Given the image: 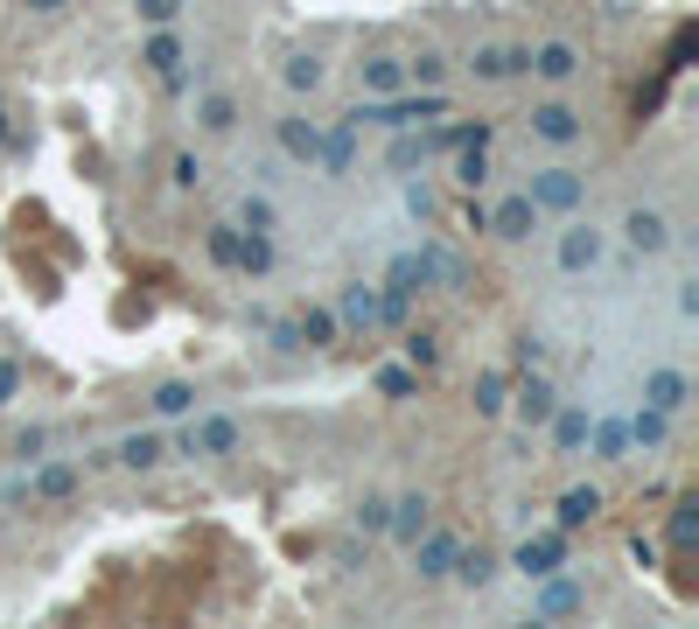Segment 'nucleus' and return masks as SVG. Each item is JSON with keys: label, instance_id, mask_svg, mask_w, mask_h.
Here are the masks:
<instances>
[{"label": "nucleus", "instance_id": "1", "mask_svg": "<svg viewBox=\"0 0 699 629\" xmlns=\"http://www.w3.org/2000/svg\"><path fill=\"white\" fill-rule=\"evenodd\" d=\"M609 245H616V232H601L595 217H560V238H553V266L566 280H580V273H601L609 266Z\"/></svg>", "mask_w": 699, "mask_h": 629}, {"label": "nucleus", "instance_id": "2", "mask_svg": "<svg viewBox=\"0 0 699 629\" xmlns=\"http://www.w3.org/2000/svg\"><path fill=\"white\" fill-rule=\"evenodd\" d=\"M504 566L525 581H545V574H560V566H574V531H560V525H539V531H525V539L504 552Z\"/></svg>", "mask_w": 699, "mask_h": 629}, {"label": "nucleus", "instance_id": "3", "mask_svg": "<svg viewBox=\"0 0 699 629\" xmlns=\"http://www.w3.org/2000/svg\"><path fill=\"white\" fill-rule=\"evenodd\" d=\"M525 196L539 203V217H574V210L588 203V176H580L574 161H545V168H532Z\"/></svg>", "mask_w": 699, "mask_h": 629}, {"label": "nucleus", "instance_id": "4", "mask_svg": "<svg viewBox=\"0 0 699 629\" xmlns=\"http://www.w3.org/2000/svg\"><path fill=\"white\" fill-rule=\"evenodd\" d=\"M553 406H560V385L539 364L532 371H511V406H504V419H518L525 434H539L545 419H553Z\"/></svg>", "mask_w": 699, "mask_h": 629}, {"label": "nucleus", "instance_id": "5", "mask_svg": "<svg viewBox=\"0 0 699 629\" xmlns=\"http://www.w3.org/2000/svg\"><path fill=\"white\" fill-rule=\"evenodd\" d=\"M525 133L545 147H580L588 141V112H580L574 99H539L532 112H525Z\"/></svg>", "mask_w": 699, "mask_h": 629}, {"label": "nucleus", "instance_id": "6", "mask_svg": "<svg viewBox=\"0 0 699 629\" xmlns=\"http://www.w3.org/2000/svg\"><path fill=\"white\" fill-rule=\"evenodd\" d=\"M580 608H588V581H580L574 566L532 581V622H566V616H580Z\"/></svg>", "mask_w": 699, "mask_h": 629}, {"label": "nucleus", "instance_id": "7", "mask_svg": "<svg viewBox=\"0 0 699 629\" xmlns=\"http://www.w3.org/2000/svg\"><path fill=\"white\" fill-rule=\"evenodd\" d=\"M616 238L630 245L636 259H665L678 232H672V217H665V210H651V203H630V210H622V224H616Z\"/></svg>", "mask_w": 699, "mask_h": 629}, {"label": "nucleus", "instance_id": "8", "mask_svg": "<svg viewBox=\"0 0 699 629\" xmlns=\"http://www.w3.org/2000/svg\"><path fill=\"white\" fill-rule=\"evenodd\" d=\"M406 552H413V581H420V587H441L448 574H455L462 531H448V525H427V531H420V539H413Z\"/></svg>", "mask_w": 699, "mask_h": 629}, {"label": "nucleus", "instance_id": "9", "mask_svg": "<svg viewBox=\"0 0 699 629\" xmlns=\"http://www.w3.org/2000/svg\"><path fill=\"white\" fill-rule=\"evenodd\" d=\"M22 483H29V497H35V504H64V497H78L84 462H78V454H43V462H29V469H22Z\"/></svg>", "mask_w": 699, "mask_h": 629}, {"label": "nucleus", "instance_id": "10", "mask_svg": "<svg viewBox=\"0 0 699 629\" xmlns=\"http://www.w3.org/2000/svg\"><path fill=\"white\" fill-rule=\"evenodd\" d=\"M357 147H364V126H357L350 112L329 120L323 126V155H315V176H323V182H350L357 176Z\"/></svg>", "mask_w": 699, "mask_h": 629}, {"label": "nucleus", "instance_id": "11", "mask_svg": "<svg viewBox=\"0 0 699 629\" xmlns=\"http://www.w3.org/2000/svg\"><path fill=\"white\" fill-rule=\"evenodd\" d=\"M588 70V56H580L566 35H545V43H532V56H525V78H539V85H553V91H566Z\"/></svg>", "mask_w": 699, "mask_h": 629}, {"label": "nucleus", "instance_id": "12", "mask_svg": "<svg viewBox=\"0 0 699 629\" xmlns=\"http://www.w3.org/2000/svg\"><path fill=\"white\" fill-rule=\"evenodd\" d=\"M539 203L532 196H525V189H511V196H497V203H489V224H483V238H497V245H525V238H532L539 232Z\"/></svg>", "mask_w": 699, "mask_h": 629}, {"label": "nucleus", "instance_id": "13", "mask_svg": "<svg viewBox=\"0 0 699 629\" xmlns=\"http://www.w3.org/2000/svg\"><path fill=\"white\" fill-rule=\"evenodd\" d=\"M525 56H532V43H476L462 70L476 85H518L525 78Z\"/></svg>", "mask_w": 699, "mask_h": 629}, {"label": "nucleus", "instance_id": "14", "mask_svg": "<svg viewBox=\"0 0 699 629\" xmlns=\"http://www.w3.org/2000/svg\"><path fill=\"white\" fill-rule=\"evenodd\" d=\"M273 147H280V161H294V168H315V155H323V120H308V112H280L273 120Z\"/></svg>", "mask_w": 699, "mask_h": 629}, {"label": "nucleus", "instance_id": "15", "mask_svg": "<svg viewBox=\"0 0 699 629\" xmlns=\"http://www.w3.org/2000/svg\"><path fill=\"white\" fill-rule=\"evenodd\" d=\"M112 462H120L126 475H155L168 462V427L155 419V427H134V434H120L112 441Z\"/></svg>", "mask_w": 699, "mask_h": 629}, {"label": "nucleus", "instance_id": "16", "mask_svg": "<svg viewBox=\"0 0 699 629\" xmlns=\"http://www.w3.org/2000/svg\"><path fill=\"white\" fill-rule=\"evenodd\" d=\"M588 419H595V406H588V398H560V406H553V419H545V441H553V454H560V462H574V454L580 448H588Z\"/></svg>", "mask_w": 699, "mask_h": 629}, {"label": "nucleus", "instance_id": "17", "mask_svg": "<svg viewBox=\"0 0 699 629\" xmlns=\"http://www.w3.org/2000/svg\"><path fill=\"white\" fill-rule=\"evenodd\" d=\"M196 406H203L196 378H155V385H147V419H161V427H176V419H189Z\"/></svg>", "mask_w": 699, "mask_h": 629}, {"label": "nucleus", "instance_id": "18", "mask_svg": "<svg viewBox=\"0 0 699 629\" xmlns=\"http://www.w3.org/2000/svg\"><path fill=\"white\" fill-rule=\"evenodd\" d=\"M601 504H609V497H601V483H566L560 497H553V525L580 539V531H588V525L601 518Z\"/></svg>", "mask_w": 699, "mask_h": 629}, {"label": "nucleus", "instance_id": "19", "mask_svg": "<svg viewBox=\"0 0 699 629\" xmlns=\"http://www.w3.org/2000/svg\"><path fill=\"white\" fill-rule=\"evenodd\" d=\"M238 280H273L280 273V232H238V266H232Z\"/></svg>", "mask_w": 699, "mask_h": 629}, {"label": "nucleus", "instance_id": "20", "mask_svg": "<svg viewBox=\"0 0 699 629\" xmlns=\"http://www.w3.org/2000/svg\"><path fill=\"white\" fill-rule=\"evenodd\" d=\"M644 406H657V413H686L692 406V378L686 371H678V364H651L644 371Z\"/></svg>", "mask_w": 699, "mask_h": 629}, {"label": "nucleus", "instance_id": "21", "mask_svg": "<svg viewBox=\"0 0 699 629\" xmlns=\"http://www.w3.org/2000/svg\"><path fill=\"white\" fill-rule=\"evenodd\" d=\"M497 574H504V552H489L483 539H476V546L462 539V552H455V574H448V581H462L469 595H489V587H497Z\"/></svg>", "mask_w": 699, "mask_h": 629}, {"label": "nucleus", "instance_id": "22", "mask_svg": "<svg viewBox=\"0 0 699 629\" xmlns=\"http://www.w3.org/2000/svg\"><path fill=\"white\" fill-rule=\"evenodd\" d=\"M357 85H364V99H392V91H406V56H392V49L357 56Z\"/></svg>", "mask_w": 699, "mask_h": 629}, {"label": "nucleus", "instance_id": "23", "mask_svg": "<svg viewBox=\"0 0 699 629\" xmlns=\"http://www.w3.org/2000/svg\"><path fill=\"white\" fill-rule=\"evenodd\" d=\"M329 308H336V322H343V336H371L377 329V288H371V280H350Z\"/></svg>", "mask_w": 699, "mask_h": 629}, {"label": "nucleus", "instance_id": "24", "mask_svg": "<svg viewBox=\"0 0 699 629\" xmlns=\"http://www.w3.org/2000/svg\"><path fill=\"white\" fill-rule=\"evenodd\" d=\"M580 454H595V462H630V419L622 413H595L588 419V448Z\"/></svg>", "mask_w": 699, "mask_h": 629}, {"label": "nucleus", "instance_id": "25", "mask_svg": "<svg viewBox=\"0 0 699 629\" xmlns=\"http://www.w3.org/2000/svg\"><path fill=\"white\" fill-rule=\"evenodd\" d=\"M196 133L203 141H224V133H238V91H196Z\"/></svg>", "mask_w": 699, "mask_h": 629}, {"label": "nucleus", "instance_id": "26", "mask_svg": "<svg viewBox=\"0 0 699 629\" xmlns=\"http://www.w3.org/2000/svg\"><path fill=\"white\" fill-rule=\"evenodd\" d=\"M176 64H189V43H182V29L168 22V29H147L140 35V70H155V78H168Z\"/></svg>", "mask_w": 699, "mask_h": 629}, {"label": "nucleus", "instance_id": "27", "mask_svg": "<svg viewBox=\"0 0 699 629\" xmlns=\"http://www.w3.org/2000/svg\"><path fill=\"white\" fill-rule=\"evenodd\" d=\"M427 525H433V497H427V490H406V497H392V525H385V539L413 546Z\"/></svg>", "mask_w": 699, "mask_h": 629}, {"label": "nucleus", "instance_id": "28", "mask_svg": "<svg viewBox=\"0 0 699 629\" xmlns=\"http://www.w3.org/2000/svg\"><path fill=\"white\" fill-rule=\"evenodd\" d=\"M294 329H301L308 350H336V342H343V322H336L329 301H301V308H294Z\"/></svg>", "mask_w": 699, "mask_h": 629}, {"label": "nucleus", "instance_id": "29", "mask_svg": "<svg viewBox=\"0 0 699 629\" xmlns=\"http://www.w3.org/2000/svg\"><path fill=\"white\" fill-rule=\"evenodd\" d=\"M469 406H476V419H504V406H511V371L483 364L476 385H469Z\"/></svg>", "mask_w": 699, "mask_h": 629}, {"label": "nucleus", "instance_id": "30", "mask_svg": "<svg viewBox=\"0 0 699 629\" xmlns=\"http://www.w3.org/2000/svg\"><path fill=\"white\" fill-rule=\"evenodd\" d=\"M622 419H630V454H665L672 448V413L636 406V413H622Z\"/></svg>", "mask_w": 699, "mask_h": 629}, {"label": "nucleus", "instance_id": "31", "mask_svg": "<svg viewBox=\"0 0 699 629\" xmlns=\"http://www.w3.org/2000/svg\"><path fill=\"white\" fill-rule=\"evenodd\" d=\"M433 161V147H427V126H399V133H392V147H385V168H392V176H413V168H427Z\"/></svg>", "mask_w": 699, "mask_h": 629}, {"label": "nucleus", "instance_id": "32", "mask_svg": "<svg viewBox=\"0 0 699 629\" xmlns=\"http://www.w3.org/2000/svg\"><path fill=\"white\" fill-rule=\"evenodd\" d=\"M280 85L294 91V99H315V91L329 85V64L315 49H301V56H288V64H280Z\"/></svg>", "mask_w": 699, "mask_h": 629}, {"label": "nucleus", "instance_id": "33", "mask_svg": "<svg viewBox=\"0 0 699 629\" xmlns=\"http://www.w3.org/2000/svg\"><path fill=\"white\" fill-rule=\"evenodd\" d=\"M448 182H455L462 196H476V189L489 182V147H476V141L455 147V155H448Z\"/></svg>", "mask_w": 699, "mask_h": 629}, {"label": "nucleus", "instance_id": "34", "mask_svg": "<svg viewBox=\"0 0 699 629\" xmlns=\"http://www.w3.org/2000/svg\"><path fill=\"white\" fill-rule=\"evenodd\" d=\"M371 392L392 398V406H406V398H420V371H413L406 357H399V364H377V371H371Z\"/></svg>", "mask_w": 699, "mask_h": 629}, {"label": "nucleus", "instance_id": "35", "mask_svg": "<svg viewBox=\"0 0 699 629\" xmlns=\"http://www.w3.org/2000/svg\"><path fill=\"white\" fill-rule=\"evenodd\" d=\"M232 224H238V232H280V203L267 196V189H245L238 210H232Z\"/></svg>", "mask_w": 699, "mask_h": 629}, {"label": "nucleus", "instance_id": "36", "mask_svg": "<svg viewBox=\"0 0 699 629\" xmlns=\"http://www.w3.org/2000/svg\"><path fill=\"white\" fill-rule=\"evenodd\" d=\"M203 182H211V161H203L196 147H176V155H168V189H176V196H196Z\"/></svg>", "mask_w": 699, "mask_h": 629}, {"label": "nucleus", "instance_id": "37", "mask_svg": "<svg viewBox=\"0 0 699 629\" xmlns=\"http://www.w3.org/2000/svg\"><path fill=\"white\" fill-rule=\"evenodd\" d=\"M49 448H56V427H49V419H22V427H14V448H8V454L29 469V462H43Z\"/></svg>", "mask_w": 699, "mask_h": 629}, {"label": "nucleus", "instance_id": "38", "mask_svg": "<svg viewBox=\"0 0 699 629\" xmlns=\"http://www.w3.org/2000/svg\"><path fill=\"white\" fill-rule=\"evenodd\" d=\"M448 70H455V64H448L441 49H413V56H406V85H413V91H441Z\"/></svg>", "mask_w": 699, "mask_h": 629}, {"label": "nucleus", "instance_id": "39", "mask_svg": "<svg viewBox=\"0 0 699 629\" xmlns=\"http://www.w3.org/2000/svg\"><path fill=\"white\" fill-rule=\"evenodd\" d=\"M203 259H211L217 273H232V266H238V224L232 217H217L211 232H203Z\"/></svg>", "mask_w": 699, "mask_h": 629}, {"label": "nucleus", "instance_id": "40", "mask_svg": "<svg viewBox=\"0 0 699 629\" xmlns=\"http://www.w3.org/2000/svg\"><path fill=\"white\" fill-rule=\"evenodd\" d=\"M665 539H672V552H692V546H699V497H678V504H672Z\"/></svg>", "mask_w": 699, "mask_h": 629}, {"label": "nucleus", "instance_id": "41", "mask_svg": "<svg viewBox=\"0 0 699 629\" xmlns=\"http://www.w3.org/2000/svg\"><path fill=\"white\" fill-rule=\"evenodd\" d=\"M399 357H406L420 378L441 371V336H433V329H406V336H399Z\"/></svg>", "mask_w": 699, "mask_h": 629}, {"label": "nucleus", "instance_id": "42", "mask_svg": "<svg viewBox=\"0 0 699 629\" xmlns=\"http://www.w3.org/2000/svg\"><path fill=\"white\" fill-rule=\"evenodd\" d=\"M392 525V497L385 490H364V504H357V539H385Z\"/></svg>", "mask_w": 699, "mask_h": 629}, {"label": "nucleus", "instance_id": "43", "mask_svg": "<svg viewBox=\"0 0 699 629\" xmlns=\"http://www.w3.org/2000/svg\"><path fill=\"white\" fill-rule=\"evenodd\" d=\"M259 336H267V350H273V357H308V342H301L294 315H288V322H280V315H267V329H259Z\"/></svg>", "mask_w": 699, "mask_h": 629}, {"label": "nucleus", "instance_id": "44", "mask_svg": "<svg viewBox=\"0 0 699 629\" xmlns=\"http://www.w3.org/2000/svg\"><path fill=\"white\" fill-rule=\"evenodd\" d=\"M406 210H413L420 224H441V196H433L420 176H406Z\"/></svg>", "mask_w": 699, "mask_h": 629}, {"label": "nucleus", "instance_id": "45", "mask_svg": "<svg viewBox=\"0 0 699 629\" xmlns=\"http://www.w3.org/2000/svg\"><path fill=\"white\" fill-rule=\"evenodd\" d=\"M134 14H140V29H168V22H182V0H134Z\"/></svg>", "mask_w": 699, "mask_h": 629}, {"label": "nucleus", "instance_id": "46", "mask_svg": "<svg viewBox=\"0 0 699 629\" xmlns=\"http://www.w3.org/2000/svg\"><path fill=\"white\" fill-rule=\"evenodd\" d=\"M22 385H29V371L14 364V357H0V413H14V398H22Z\"/></svg>", "mask_w": 699, "mask_h": 629}, {"label": "nucleus", "instance_id": "47", "mask_svg": "<svg viewBox=\"0 0 699 629\" xmlns=\"http://www.w3.org/2000/svg\"><path fill=\"white\" fill-rule=\"evenodd\" d=\"M545 364V336H518V350H511V371H532Z\"/></svg>", "mask_w": 699, "mask_h": 629}, {"label": "nucleus", "instance_id": "48", "mask_svg": "<svg viewBox=\"0 0 699 629\" xmlns=\"http://www.w3.org/2000/svg\"><path fill=\"white\" fill-rule=\"evenodd\" d=\"M22 8L35 14V22H56V14H70V8H78V0H22Z\"/></svg>", "mask_w": 699, "mask_h": 629}, {"label": "nucleus", "instance_id": "49", "mask_svg": "<svg viewBox=\"0 0 699 629\" xmlns=\"http://www.w3.org/2000/svg\"><path fill=\"white\" fill-rule=\"evenodd\" d=\"M483 224H489V203L469 196V203H462V232H476V238H483Z\"/></svg>", "mask_w": 699, "mask_h": 629}, {"label": "nucleus", "instance_id": "50", "mask_svg": "<svg viewBox=\"0 0 699 629\" xmlns=\"http://www.w3.org/2000/svg\"><path fill=\"white\" fill-rule=\"evenodd\" d=\"M678 315H686V322L699 315V280H678Z\"/></svg>", "mask_w": 699, "mask_h": 629}, {"label": "nucleus", "instance_id": "51", "mask_svg": "<svg viewBox=\"0 0 699 629\" xmlns=\"http://www.w3.org/2000/svg\"><path fill=\"white\" fill-rule=\"evenodd\" d=\"M364 546L371 539H343V546H336V566H364Z\"/></svg>", "mask_w": 699, "mask_h": 629}, {"label": "nucleus", "instance_id": "52", "mask_svg": "<svg viewBox=\"0 0 699 629\" xmlns=\"http://www.w3.org/2000/svg\"><path fill=\"white\" fill-rule=\"evenodd\" d=\"M630 560H636V566H657V539H644V531H636V539H630Z\"/></svg>", "mask_w": 699, "mask_h": 629}, {"label": "nucleus", "instance_id": "53", "mask_svg": "<svg viewBox=\"0 0 699 629\" xmlns=\"http://www.w3.org/2000/svg\"><path fill=\"white\" fill-rule=\"evenodd\" d=\"M8 126H14V120H8V91H0V141H8Z\"/></svg>", "mask_w": 699, "mask_h": 629}]
</instances>
